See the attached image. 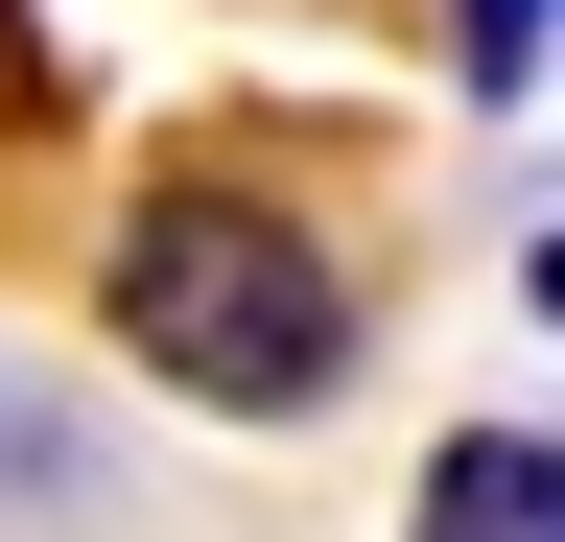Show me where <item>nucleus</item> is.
Returning a JSON list of instances; mask_svg holds the SVG:
<instances>
[{
    "instance_id": "obj_5",
    "label": "nucleus",
    "mask_w": 565,
    "mask_h": 542,
    "mask_svg": "<svg viewBox=\"0 0 565 542\" xmlns=\"http://www.w3.org/2000/svg\"><path fill=\"white\" fill-rule=\"evenodd\" d=\"M519 307H542V330H565V236H542V259H519Z\"/></svg>"
},
{
    "instance_id": "obj_4",
    "label": "nucleus",
    "mask_w": 565,
    "mask_h": 542,
    "mask_svg": "<svg viewBox=\"0 0 565 542\" xmlns=\"http://www.w3.org/2000/svg\"><path fill=\"white\" fill-rule=\"evenodd\" d=\"M448 47H471L494 95H519V72H565V0H448Z\"/></svg>"
},
{
    "instance_id": "obj_1",
    "label": "nucleus",
    "mask_w": 565,
    "mask_h": 542,
    "mask_svg": "<svg viewBox=\"0 0 565 542\" xmlns=\"http://www.w3.org/2000/svg\"><path fill=\"white\" fill-rule=\"evenodd\" d=\"M95 307H118V354L166 378V401H212V425H307V401L353 378V259L282 213L259 166H166V189H118Z\"/></svg>"
},
{
    "instance_id": "obj_3",
    "label": "nucleus",
    "mask_w": 565,
    "mask_h": 542,
    "mask_svg": "<svg viewBox=\"0 0 565 542\" xmlns=\"http://www.w3.org/2000/svg\"><path fill=\"white\" fill-rule=\"evenodd\" d=\"M71 471H95V448H71V401H47L24 354H0V519H47V496H71Z\"/></svg>"
},
{
    "instance_id": "obj_2",
    "label": "nucleus",
    "mask_w": 565,
    "mask_h": 542,
    "mask_svg": "<svg viewBox=\"0 0 565 542\" xmlns=\"http://www.w3.org/2000/svg\"><path fill=\"white\" fill-rule=\"evenodd\" d=\"M401 542H565V425H448Z\"/></svg>"
}]
</instances>
